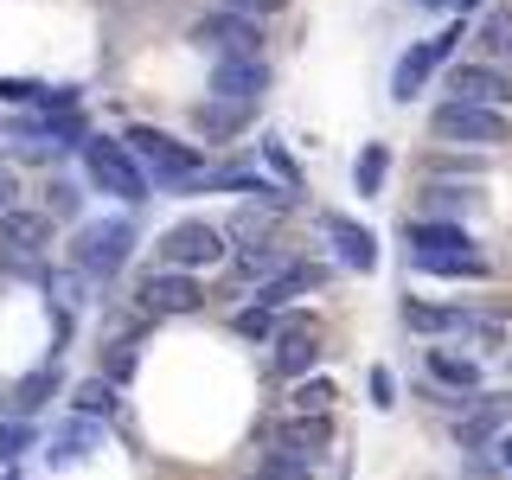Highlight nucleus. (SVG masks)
Instances as JSON below:
<instances>
[{"instance_id": "4be33fe9", "label": "nucleus", "mask_w": 512, "mask_h": 480, "mask_svg": "<svg viewBox=\"0 0 512 480\" xmlns=\"http://www.w3.org/2000/svg\"><path fill=\"white\" fill-rule=\"evenodd\" d=\"M52 391H58V365H39V372H26L20 384H13V416H32Z\"/></svg>"}, {"instance_id": "f704fd0d", "label": "nucleus", "mask_w": 512, "mask_h": 480, "mask_svg": "<svg viewBox=\"0 0 512 480\" xmlns=\"http://www.w3.org/2000/svg\"><path fill=\"white\" fill-rule=\"evenodd\" d=\"M13 212V173H0V218Z\"/></svg>"}, {"instance_id": "1a4fd4ad", "label": "nucleus", "mask_w": 512, "mask_h": 480, "mask_svg": "<svg viewBox=\"0 0 512 480\" xmlns=\"http://www.w3.org/2000/svg\"><path fill=\"white\" fill-rule=\"evenodd\" d=\"M135 301L148 314H192L199 308V282L186 276V269H148V276H141V288H135Z\"/></svg>"}, {"instance_id": "2f4dec72", "label": "nucleus", "mask_w": 512, "mask_h": 480, "mask_svg": "<svg viewBox=\"0 0 512 480\" xmlns=\"http://www.w3.org/2000/svg\"><path fill=\"white\" fill-rule=\"evenodd\" d=\"M288 0H224V13H244V20H263V13H282Z\"/></svg>"}, {"instance_id": "aec40b11", "label": "nucleus", "mask_w": 512, "mask_h": 480, "mask_svg": "<svg viewBox=\"0 0 512 480\" xmlns=\"http://www.w3.org/2000/svg\"><path fill=\"white\" fill-rule=\"evenodd\" d=\"M429 378L442 384V391H468V397H480V365L474 359H455V352H429Z\"/></svg>"}, {"instance_id": "473e14b6", "label": "nucleus", "mask_w": 512, "mask_h": 480, "mask_svg": "<svg viewBox=\"0 0 512 480\" xmlns=\"http://www.w3.org/2000/svg\"><path fill=\"white\" fill-rule=\"evenodd\" d=\"M372 404H378V410L397 404V384H391V372H384V365H372Z\"/></svg>"}, {"instance_id": "9d476101", "label": "nucleus", "mask_w": 512, "mask_h": 480, "mask_svg": "<svg viewBox=\"0 0 512 480\" xmlns=\"http://www.w3.org/2000/svg\"><path fill=\"white\" fill-rule=\"evenodd\" d=\"M461 39H468V26L455 20V26H442L436 39H423V45H416V52H404V58H397V77H391V90H397V96H404V103H410V96H416V84H423V77L436 71V64H442L448 52H455Z\"/></svg>"}, {"instance_id": "b1692460", "label": "nucleus", "mask_w": 512, "mask_h": 480, "mask_svg": "<svg viewBox=\"0 0 512 480\" xmlns=\"http://www.w3.org/2000/svg\"><path fill=\"white\" fill-rule=\"evenodd\" d=\"M410 263L423 269V276H468V282L487 276V263H480L474 250H461V256H410Z\"/></svg>"}, {"instance_id": "4468645a", "label": "nucleus", "mask_w": 512, "mask_h": 480, "mask_svg": "<svg viewBox=\"0 0 512 480\" xmlns=\"http://www.w3.org/2000/svg\"><path fill=\"white\" fill-rule=\"evenodd\" d=\"M314 359H320V333H314V327H282V340H276V372L301 384V372H308Z\"/></svg>"}, {"instance_id": "f8f14e48", "label": "nucleus", "mask_w": 512, "mask_h": 480, "mask_svg": "<svg viewBox=\"0 0 512 480\" xmlns=\"http://www.w3.org/2000/svg\"><path fill=\"white\" fill-rule=\"evenodd\" d=\"M404 320L416 333H480V340H500V320L474 314V308H429V301H404Z\"/></svg>"}, {"instance_id": "393cba45", "label": "nucleus", "mask_w": 512, "mask_h": 480, "mask_svg": "<svg viewBox=\"0 0 512 480\" xmlns=\"http://www.w3.org/2000/svg\"><path fill=\"white\" fill-rule=\"evenodd\" d=\"M250 480H314V461L288 455V448H269V455L256 461V474H250Z\"/></svg>"}, {"instance_id": "6e6552de", "label": "nucleus", "mask_w": 512, "mask_h": 480, "mask_svg": "<svg viewBox=\"0 0 512 480\" xmlns=\"http://www.w3.org/2000/svg\"><path fill=\"white\" fill-rule=\"evenodd\" d=\"M45 244H52V218L45 212H7L0 218V256H7V269H32Z\"/></svg>"}, {"instance_id": "5701e85b", "label": "nucleus", "mask_w": 512, "mask_h": 480, "mask_svg": "<svg viewBox=\"0 0 512 480\" xmlns=\"http://www.w3.org/2000/svg\"><path fill=\"white\" fill-rule=\"evenodd\" d=\"M237 269H244L250 282H276V276H282V250L256 237V244H244V250H237Z\"/></svg>"}, {"instance_id": "dca6fc26", "label": "nucleus", "mask_w": 512, "mask_h": 480, "mask_svg": "<svg viewBox=\"0 0 512 480\" xmlns=\"http://www.w3.org/2000/svg\"><path fill=\"white\" fill-rule=\"evenodd\" d=\"M308 288H320V269H314V263H288L276 282L256 288V308H288V301L308 295Z\"/></svg>"}, {"instance_id": "f03ea898", "label": "nucleus", "mask_w": 512, "mask_h": 480, "mask_svg": "<svg viewBox=\"0 0 512 480\" xmlns=\"http://www.w3.org/2000/svg\"><path fill=\"white\" fill-rule=\"evenodd\" d=\"M84 160H90V180L103 186V192H116L122 205L148 199V173H141V160H135V148H128V141L96 135V141H84Z\"/></svg>"}, {"instance_id": "412c9836", "label": "nucleus", "mask_w": 512, "mask_h": 480, "mask_svg": "<svg viewBox=\"0 0 512 480\" xmlns=\"http://www.w3.org/2000/svg\"><path fill=\"white\" fill-rule=\"evenodd\" d=\"M71 410L90 416V423H109V416H116V378H84L77 397H71Z\"/></svg>"}, {"instance_id": "cd10ccee", "label": "nucleus", "mask_w": 512, "mask_h": 480, "mask_svg": "<svg viewBox=\"0 0 512 480\" xmlns=\"http://www.w3.org/2000/svg\"><path fill=\"white\" fill-rule=\"evenodd\" d=\"M26 448H32V423H26V416L0 423V468H13V461H20Z\"/></svg>"}, {"instance_id": "a211bd4d", "label": "nucleus", "mask_w": 512, "mask_h": 480, "mask_svg": "<svg viewBox=\"0 0 512 480\" xmlns=\"http://www.w3.org/2000/svg\"><path fill=\"white\" fill-rule=\"evenodd\" d=\"M96 442H103V423H90V416H71V423L52 436V448H45V455H52L58 468H71V461H84Z\"/></svg>"}, {"instance_id": "72a5a7b5", "label": "nucleus", "mask_w": 512, "mask_h": 480, "mask_svg": "<svg viewBox=\"0 0 512 480\" xmlns=\"http://www.w3.org/2000/svg\"><path fill=\"white\" fill-rule=\"evenodd\" d=\"M52 212H58V218H71V212H77V192H71V186H64V180L52 186Z\"/></svg>"}, {"instance_id": "c85d7f7f", "label": "nucleus", "mask_w": 512, "mask_h": 480, "mask_svg": "<svg viewBox=\"0 0 512 480\" xmlns=\"http://www.w3.org/2000/svg\"><path fill=\"white\" fill-rule=\"evenodd\" d=\"M480 45H487L493 58H506V52H512V13H506V7H493V13H487V26H480Z\"/></svg>"}, {"instance_id": "423d86ee", "label": "nucleus", "mask_w": 512, "mask_h": 480, "mask_svg": "<svg viewBox=\"0 0 512 480\" xmlns=\"http://www.w3.org/2000/svg\"><path fill=\"white\" fill-rule=\"evenodd\" d=\"M192 45H199V52H212L218 64L224 58H263L256 52V20H244V13H205L199 26H192Z\"/></svg>"}, {"instance_id": "c9c22d12", "label": "nucleus", "mask_w": 512, "mask_h": 480, "mask_svg": "<svg viewBox=\"0 0 512 480\" xmlns=\"http://www.w3.org/2000/svg\"><path fill=\"white\" fill-rule=\"evenodd\" d=\"M493 448H500V468L512 474V436H500V442H493Z\"/></svg>"}, {"instance_id": "f3484780", "label": "nucleus", "mask_w": 512, "mask_h": 480, "mask_svg": "<svg viewBox=\"0 0 512 480\" xmlns=\"http://www.w3.org/2000/svg\"><path fill=\"white\" fill-rule=\"evenodd\" d=\"M276 448H288V455H301V461H320V448H327V416H288L276 429Z\"/></svg>"}, {"instance_id": "7c9ffc66", "label": "nucleus", "mask_w": 512, "mask_h": 480, "mask_svg": "<svg viewBox=\"0 0 512 480\" xmlns=\"http://www.w3.org/2000/svg\"><path fill=\"white\" fill-rule=\"evenodd\" d=\"M378 186H384V148L372 141V148L359 154V192H378Z\"/></svg>"}, {"instance_id": "0eeeda50", "label": "nucleus", "mask_w": 512, "mask_h": 480, "mask_svg": "<svg viewBox=\"0 0 512 480\" xmlns=\"http://www.w3.org/2000/svg\"><path fill=\"white\" fill-rule=\"evenodd\" d=\"M448 96H455V103H474V109H500L506 116L512 77L500 71V64H455V71H448Z\"/></svg>"}, {"instance_id": "6ab92c4d", "label": "nucleus", "mask_w": 512, "mask_h": 480, "mask_svg": "<svg viewBox=\"0 0 512 480\" xmlns=\"http://www.w3.org/2000/svg\"><path fill=\"white\" fill-rule=\"evenodd\" d=\"M461 250H474L461 224H410V256H461Z\"/></svg>"}, {"instance_id": "ddd939ff", "label": "nucleus", "mask_w": 512, "mask_h": 480, "mask_svg": "<svg viewBox=\"0 0 512 480\" xmlns=\"http://www.w3.org/2000/svg\"><path fill=\"white\" fill-rule=\"evenodd\" d=\"M512 416V397H474L468 416H461V448H487L500 436V423Z\"/></svg>"}, {"instance_id": "2eb2a0df", "label": "nucleus", "mask_w": 512, "mask_h": 480, "mask_svg": "<svg viewBox=\"0 0 512 480\" xmlns=\"http://www.w3.org/2000/svg\"><path fill=\"white\" fill-rule=\"evenodd\" d=\"M327 237H333V250H340V263H352L359 276L378 269V237L372 231H359V224H346V218H327Z\"/></svg>"}, {"instance_id": "a878e982", "label": "nucleus", "mask_w": 512, "mask_h": 480, "mask_svg": "<svg viewBox=\"0 0 512 480\" xmlns=\"http://www.w3.org/2000/svg\"><path fill=\"white\" fill-rule=\"evenodd\" d=\"M333 397H340V391H333L327 378H301L288 404H295V416H327V410H333Z\"/></svg>"}, {"instance_id": "7ed1b4c3", "label": "nucleus", "mask_w": 512, "mask_h": 480, "mask_svg": "<svg viewBox=\"0 0 512 480\" xmlns=\"http://www.w3.org/2000/svg\"><path fill=\"white\" fill-rule=\"evenodd\" d=\"M71 256H77V269L84 276H116V269L135 256V224L128 218H103V224H84L77 231V244H71Z\"/></svg>"}, {"instance_id": "c756f323", "label": "nucleus", "mask_w": 512, "mask_h": 480, "mask_svg": "<svg viewBox=\"0 0 512 480\" xmlns=\"http://www.w3.org/2000/svg\"><path fill=\"white\" fill-rule=\"evenodd\" d=\"M231 327L244 333V340H269V333H276V308H237Z\"/></svg>"}, {"instance_id": "20e7f679", "label": "nucleus", "mask_w": 512, "mask_h": 480, "mask_svg": "<svg viewBox=\"0 0 512 480\" xmlns=\"http://www.w3.org/2000/svg\"><path fill=\"white\" fill-rule=\"evenodd\" d=\"M154 256H160V269H186V276L192 269H212V263H224V231L205 218H186L154 244Z\"/></svg>"}, {"instance_id": "39448f33", "label": "nucleus", "mask_w": 512, "mask_h": 480, "mask_svg": "<svg viewBox=\"0 0 512 480\" xmlns=\"http://www.w3.org/2000/svg\"><path fill=\"white\" fill-rule=\"evenodd\" d=\"M429 135L436 141H468V148H500L506 116L500 109H474V103H455V96H448L436 116H429Z\"/></svg>"}, {"instance_id": "f257e3e1", "label": "nucleus", "mask_w": 512, "mask_h": 480, "mask_svg": "<svg viewBox=\"0 0 512 480\" xmlns=\"http://www.w3.org/2000/svg\"><path fill=\"white\" fill-rule=\"evenodd\" d=\"M128 148H135L141 173H154L160 186H199L205 180V154L173 141V135H160V128H128Z\"/></svg>"}, {"instance_id": "9b49d317", "label": "nucleus", "mask_w": 512, "mask_h": 480, "mask_svg": "<svg viewBox=\"0 0 512 480\" xmlns=\"http://www.w3.org/2000/svg\"><path fill=\"white\" fill-rule=\"evenodd\" d=\"M263 84H269V64L263 58H224V64H212V103L250 109L256 96H263Z\"/></svg>"}, {"instance_id": "bb28decb", "label": "nucleus", "mask_w": 512, "mask_h": 480, "mask_svg": "<svg viewBox=\"0 0 512 480\" xmlns=\"http://www.w3.org/2000/svg\"><path fill=\"white\" fill-rule=\"evenodd\" d=\"M250 109H237V103H205L199 109V135H231V128H244Z\"/></svg>"}]
</instances>
